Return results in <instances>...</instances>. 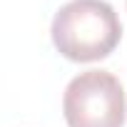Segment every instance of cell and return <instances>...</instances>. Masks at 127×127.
<instances>
[{
    "mask_svg": "<svg viewBox=\"0 0 127 127\" xmlns=\"http://www.w3.org/2000/svg\"><path fill=\"white\" fill-rule=\"evenodd\" d=\"M50 32L62 57L95 62L117 47L122 25L107 0H70L55 13Z\"/></svg>",
    "mask_w": 127,
    "mask_h": 127,
    "instance_id": "6da1fadb",
    "label": "cell"
},
{
    "mask_svg": "<svg viewBox=\"0 0 127 127\" xmlns=\"http://www.w3.org/2000/svg\"><path fill=\"white\" fill-rule=\"evenodd\" d=\"M62 115L67 127H122L127 120V97L112 72L87 70L65 87Z\"/></svg>",
    "mask_w": 127,
    "mask_h": 127,
    "instance_id": "7a4b0ae2",
    "label": "cell"
}]
</instances>
